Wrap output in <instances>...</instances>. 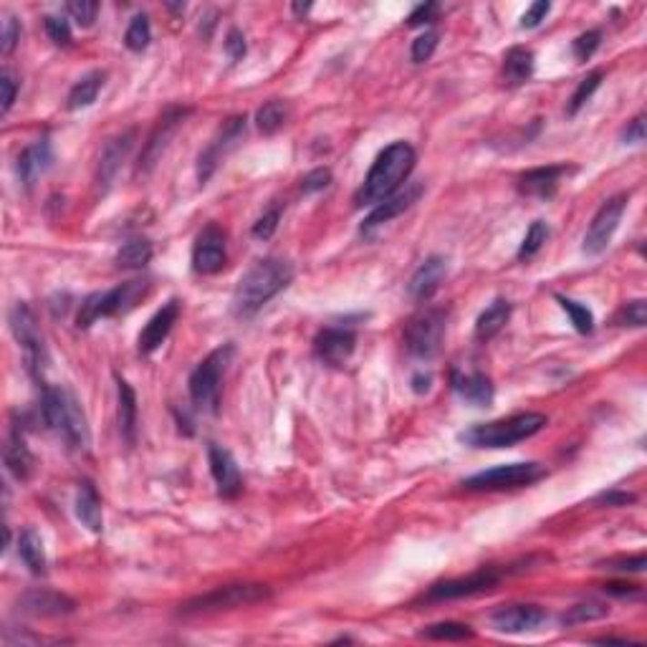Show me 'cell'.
<instances>
[{
	"label": "cell",
	"instance_id": "6da1fadb",
	"mask_svg": "<svg viewBox=\"0 0 647 647\" xmlns=\"http://www.w3.org/2000/svg\"><path fill=\"white\" fill-rule=\"evenodd\" d=\"M294 263L286 258H261L240 276L233 291V311L236 317H256L273 296H278L294 281Z\"/></svg>",
	"mask_w": 647,
	"mask_h": 647
},
{
	"label": "cell",
	"instance_id": "7a4b0ae2",
	"mask_svg": "<svg viewBox=\"0 0 647 647\" xmlns=\"http://www.w3.org/2000/svg\"><path fill=\"white\" fill-rule=\"evenodd\" d=\"M415 149L409 147L408 142H392L389 147H385L377 155L372 170L367 172L362 187L354 195L357 207L364 205L382 203L385 197L395 195L399 190V185L408 180L409 172L415 167Z\"/></svg>",
	"mask_w": 647,
	"mask_h": 647
},
{
	"label": "cell",
	"instance_id": "3957f363",
	"mask_svg": "<svg viewBox=\"0 0 647 647\" xmlns=\"http://www.w3.org/2000/svg\"><path fill=\"white\" fill-rule=\"evenodd\" d=\"M41 415L44 422L56 432L71 450H86L89 445V425L81 409L79 399L68 392L66 387L44 385L41 392Z\"/></svg>",
	"mask_w": 647,
	"mask_h": 647
},
{
	"label": "cell",
	"instance_id": "277c9868",
	"mask_svg": "<svg viewBox=\"0 0 647 647\" xmlns=\"http://www.w3.org/2000/svg\"><path fill=\"white\" fill-rule=\"evenodd\" d=\"M549 425L546 415L541 412H519L511 418H500V420L480 422L468 428L466 432H460V440L470 448H513V445L523 443L529 438H534L536 432H541Z\"/></svg>",
	"mask_w": 647,
	"mask_h": 647
},
{
	"label": "cell",
	"instance_id": "5b68a950",
	"mask_svg": "<svg viewBox=\"0 0 647 647\" xmlns=\"http://www.w3.org/2000/svg\"><path fill=\"white\" fill-rule=\"evenodd\" d=\"M149 294V281H126L122 286H114L104 294H91L84 298V304L79 308V317H76V327L79 329H89L94 321L109 317H125L132 308H136Z\"/></svg>",
	"mask_w": 647,
	"mask_h": 647
},
{
	"label": "cell",
	"instance_id": "8992f818",
	"mask_svg": "<svg viewBox=\"0 0 647 647\" xmlns=\"http://www.w3.org/2000/svg\"><path fill=\"white\" fill-rule=\"evenodd\" d=\"M230 357H233V347L223 344L216 352L207 354L190 375V399L200 412L216 415L220 408V387H223V375H226Z\"/></svg>",
	"mask_w": 647,
	"mask_h": 647
},
{
	"label": "cell",
	"instance_id": "52a82bcc",
	"mask_svg": "<svg viewBox=\"0 0 647 647\" xmlns=\"http://www.w3.org/2000/svg\"><path fill=\"white\" fill-rule=\"evenodd\" d=\"M445 327H448V311L440 307H428L418 311L405 327V349L415 359H432L440 352Z\"/></svg>",
	"mask_w": 647,
	"mask_h": 647
},
{
	"label": "cell",
	"instance_id": "ba28073f",
	"mask_svg": "<svg viewBox=\"0 0 647 647\" xmlns=\"http://www.w3.org/2000/svg\"><path fill=\"white\" fill-rule=\"evenodd\" d=\"M271 597V590L266 584H226L217 590L200 594L190 602L182 604V614H205L223 612V610H238L248 604H258Z\"/></svg>",
	"mask_w": 647,
	"mask_h": 647
},
{
	"label": "cell",
	"instance_id": "9c48e42d",
	"mask_svg": "<svg viewBox=\"0 0 647 647\" xmlns=\"http://www.w3.org/2000/svg\"><path fill=\"white\" fill-rule=\"evenodd\" d=\"M11 329L13 334H15L18 344H21L28 372H31L35 382H41V379H44L45 364H48V352H45L44 337H41V331H38L34 311H31L28 304L18 301V304L11 308Z\"/></svg>",
	"mask_w": 647,
	"mask_h": 647
},
{
	"label": "cell",
	"instance_id": "30bf717a",
	"mask_svg": "<svg viewBox=\"0 0 647 647\" xmlns=\"http://www.w3.org/2000/svg\"><path fill=\"white\" fill-rule=\"evenodd\" d=\"M546 476V468L541 463H509L496 466L489 470H480L476 476L463 480L466 490H511L531 486Z\"/></svg>",
	"mask_w": 647,
	"mask_h": 647
},
{
	"label": "cell",
	"instance_id": "8fae6325",
	"mask_svg": "<svg viewBox=\"0 0 647 647\" xmlns=\"http://www.w3.org/2000/svg\"><path fill=\"white\" fill-rule=\"evenodd\" d=\"M625 207L627 195H614L610 200H604L602 207L591 217L587 233H584L581 250H584L587 256H600V253L607 250V246L612 243L614 233H617V227H620V220L625 216Z\"/></svg>",
	"mask_w": 647,
	"mask_h": 647
},
{
	"label": "cell",
	"instance_id": "7c38bea8",
	"mask_svg": "<svg viewBox=\"0 0 647 647\" xmlns=\"http://www.w3.org/2000/svg\"><path fill=\"white\" fill-rule=\"evenodd\" d=\"M246 122H248L246 116H230L226 125L220 126V132L213 136V142L200 152V157H197V180L203 182V185L213 177V172L217 170V165L223 162L227 152L238 147V142L246 136V126H248Z\"/></svg>",
	"mask_w": 647,
	"mask_h": 647
},
{
	"label": "cell",
	"instance_id": "4fadbf2b",
	"mask_svg": "<svg viewBox=\"0 0 647 647\" xmlns=\"http://www.w3.org/2000/svg\"><path fill=\"white\" fill-rule=\"evenodd\" d=\"M187 114H190L187 106H170V109L162 112V116L157 119V125H155V129L149 132L147 142H145V149H142V155H139V165H136V170L139 172L155 170V165H157L159 157H162V152L167 149V145H170V139L175 136V132H177V129L182 126V122L187 119Z\"/></svg>",
	"mask_w": 647,
	"mask_h": 647
},
{
	"label": "cell",
	"instance_id": "5bb4252c",
	"mask_svg": "<svg viewBox=\"0 0 647 647\" xmlns=\"http://www.w3.org/2000/svg\"><path fill=\"white\" fill-rule=\"evenodd\" d=\"M500 581V571L499 569H480V571H473L468 577H460V580H448V581H438L432 584L430 591H428V602H450V600H463V597H473V594H483V591L493 590L496 584Z\"/></svg>",
	"mask_w": 647,
	"mask_h": 647
},
{
	"label": "cell",
	"instance_id": "9a60e30c",
	"mask_svg": "<svg viewBox=\"0 0 647 647\" xmlns=\"http://www.w3.org/2000/svg\"><path fill=\"white\" fill-rule=\"evenodd\" d=\"M425 193V185L422 182H409L402 190H398L395 195L385 197L382 203H377V207L367 216V220L362 223V236L364 238H372L379 227H385L387 223H392L395 217H399L405 210H409L412 205L420 200V195Z\"/></svg>",
	"mask_w": 647,
	"mask_h": 647
},
{
	"label": "cell",
	"instance_id": "2e32d148",
	"mask_svg": "<svg viewBox=\"0 0 647 647\" xmlns=\"http://www.w3.org/2000/svg\"><path fill=\"white\" fill-rule=\"evenodd\" d=\"M546 620L549 617L539 604H503V607L490 612L493 630L506 632V635H521V632L539 630Z\"/></svg>",
	"mask_w": 647,
	"mask_h": 647
},
{
	"label": "cell",
	"instance_id": "e0dca14e",
	"mask_svg": "<svg viewBox=\"0 0 647 647\" xmlns=\"http://www.w3.org/2000/svg\"><path fill=\"white\" fill-rule=\"evenodd\" d=\"M226 236L223 230L210 223L200 230V236L195 238L193 246V268L195 273L200 276H213L217 273L223 266H226Z\"/></svg>",
	"mask_w": 647,
	"mask_h": 647
},
{
	"label": "cell",
	"instance_id": "ac0fdd59",
	"mask_svg": "<svg viewBox=\"0 0 647 647\" xmlns=\"http://www.w3.org/2000/svg\"><path fill=\"white\" fill-rule=\"evenodd\" d=\"M357 344V334L352 327H327L317 334L314 339V352L324 364L341 367L349 362Z\"/></svg>",
	"mask_w": 647,
	"mask_h": 647
},
{
	"label": "cell",
	"instance_id": "d6986e66",
	"mask_svg": "<svg viewBox=\"0 0 647 647\" xmlns=\"http://www.w3.org/2000/svg\"><path fill=\"white\" fill-rule=\"evenodd\" d=\"M207 463H210V473L216 478L217 493L223 499H236L243 490V478H240L238 463L230 455V450H226L223 445L210 443L207 445Z\"/></svg>",
	"mask_w": 647,
	"mask_h": 647
},
{
	"label": "cell",
	"instance_id": "ffe728a7",
	"mask_svg": "<svg viewBox=\"0 0 647 647\" xmlns=\"http://www.w3.org/2000/svg\"><path fill=\"white\" fill-rule=\"evenodd\" d=\"M177 318H180V301H177V298H170L155 317L149 318L147 327L139 331V339H136L139 354L157 352L159 347L165 344V339L170 337V331L172 327L177 324Z\"/></svg>",
	"mask_w": 647,
	"mask_h": 647
},
{
	"label": "cell",
	"instance_id": "44dd1931",
	"mask_svg": "<svg viewBox=\"0 0 647 647\" xmlns=\"http://www.w3.org/2000/svg\"><path fill=\"white\" fill-rule=\"evenodd\" d=\"M51 167H54V147H51L48 136H41V139L31 142L18 155V162H15L18 177H21L25 187H34L35 182L41 180Z\"/></svg>",
	"mask_w": 647,
	"mask_h": 647
},
{
	"label": "cell",
	"instance_id": "7402d4cb",
	"mask_svg": "<svg viewBox=\"0 0 647 647\" xmlns=\"http://www.w3.org/2000/svg\"><path fill=\"white\" fill-rule=\"evenodd\" d=\"M132 145H135V129L114 136V139H109V142L104 145L102 159H99V170H96V187H99V193L102 195L106 193V190L112 187V182L116 180L119 167H122V162H125L126 155H129Z\"/></svg>",
	"mask_w": 647,
	"mask_h": 647
},
{
	"label": "cell",
	"instance_id": "603a6c76",
	"mask_svg": "<svg viewBox=\"0 0 647 647\" xmlns=\"http://www.w3.org/2000/svg\"><path fill=\"white\" fill-rule=\"evenodd\" d=\"M18 610L34 617H61V614H71L76 610V602L61 594V591L51 590H31L18 600Z\"/></svg>",
	"mask_w": 647,
	"mask_h": 647
},
{
	"label": "cell",
	"instance_id": "cb8c5ba5",
	"mask_svg": "<svg viewBox=\"0 0 647 647\" xmlns=\"http://www.w3.org/2000/svg\"><path fill=\"white\" fill-rule=\"evenodd\" d=\"M450 385H453L455 395L468 405H473V408H489L493 402V395H496L493 382L483 372H468L466 375V372L453 369Z\"/></svg>",
	"mask_w": 647,
	"mask_h": 647
},
{
	"label": "cell",
	"instance_id": "d4e9b609",
	"mask_svg": "<svg viewBox=\"0 0 647 647\" xmlns=\"http://www.w3.org/2000/svg\"><path fill=\"white\" fill-rule=\"evenodd\" d=\"M448 276V261L443 256H430L428 261L420 263V268L409 278V296L415 301H430L438 294V288Z\"/></svg>",
	"mask_w": 647,
	"mask_h": 647
},
{
	"label": "cell",
	"instance_id": "484cf974",
	"mask_svg": "<svg viewBox=\"0 0 647 647\" xmlns=\"http://www.w3.org/2000/svg\"><path fill=\"white\" fill-rule=\"evenodd\" d=\"M574 167H567V165H549V167H536V170L523 172L519 177V190L523 195H531V197H551L557 193L559 182L561 177H567L569 172Z\"/></svg>",
	"mask_w": 647,
	"mask_h": 647
},
{
	"label": "cell",
	"instance_id": "4316f807",
	"mask_svg": "<svg viewBox=\"0 0 647 647\" xmlns=\"http://www.w3.org/2000/svg\"><path fill=\"white\" fill-rule=\"evenodd\" d=\"M3 458H5V468H8V473H13L18 480H28V478L34 476L35 460L34 455H31V450H28L25 440H23V435L18 428H13V432L8 435Z\"/></svg>",
	"mask_w": 647,
	"mask_h": 647
},
{
	"label": "cell",
	"instance_id": "83f0119b",
	"mask_svg": "<svg viewBox=\"0 0 647 647\" xmlns=\"http://www.w3.org/2000/svg\"><path fill=\"white\" fill-rule=\"evenodd\" d=\"M76 519L94 534H99L104 529L102 499H99V493H96L91 480H84L79 493H76Z\"/></svg>",
	"mask_w": 647,
	"mask_h": 647
},
{
	"label": "cell",
	"instance_id": "f1b7e54d",
	"mask_svg": "<svg viewBox=\"0 0 647 647\" xmlns=\"http://www.w3.org/2000/svg\"><path fill=\"white\" fill-rule=\"evenodd\" d=\"M531 74H534V51L523 45L509 48V54L503 56V81L509 86H521L531 79Z\"/></svg>",
	"mask_w": 647,
	"mask_h": 647
},
{
	"label": "cell",
	"instance_id": "f546056e",
	"mask_svg": "<svg viewBox=\"0 0 647 647\" xmlns=\"http://www.w3.org/2000/svg\"><path fill=\"white\" fill-rule=\"evenodd\" d=\"M511 318V301L509 298H496L476 321V339L490 341Z\"/></svg>",
	"mask_w": 647,
	"mask_h": 647
},
{
	"label": "cell",
	"instance_id": "4dcf8cb0",
	"mask_svg": "<svg viewBox=\"0 0 647 647\" xmlns=\"http://www.w3.org/2000/svg\"><path fill=\"white\" fill-rule=\"evenodd\" d=\"M116 395H119V432L125 443L132 445L136 432V395L132 385L122 377H116Z\"/></svg>",
	"mask_w": 647,
	"mask_h": 647
},
{
	"label": "cell",
	"instance_id": "1f68e13d",
	"mask_svg": "<svg viewBox=\"0 0 647 647\" xmlns=\"http://www.w3.org/2000/svg\"><path fill=\"white\" fill-rule=\"evenodd\" d=\"M104 79H106L104 71H91L84 79L76 81L71 86V91H68V109L76 112V109H86V106L96 102V96H99V91L104 86Z\"/></svg>",
	"mask_w": 647,
	"mask_h": 647
},
{
	"label": "cell",
	"instance_id": "d6a6232c",
	"mask_svg": "<svg viewBox=\"0 0 647 647\" xmlns=\"http://www.w3.org/2000/svg\"><path fill=\"white\" fill-rule=\"evenodd\" d=\"M18 554H21L23 564L31 569L34 574H45V549L41 534L25 526L18 536Z\"/></svg>",
	"mask_w": 647,
	"mask_h": 647
},
{
	"label": "cell",
	"instance_id": "836d02e7",
	"mask_svg": "<svg viewBox=\"0 0 647 647\" xmlns=\"http://www.w3.org/2000/svg\"><path fill=\"white\" fill-rule=\"evenodd\" d=\"M152 243L147 238H129L116 250V266L119 268H145L152 261Z\"/></svg>",
	"mask_w": 647,
	"mask_h": 647
},
{
	"label": "cell",
	"instance_id": "e575fe53",
	"mask_svg": "<svg viewBox=\"0 0 647 647\" xmlns=\"http://www.w3.org/2000/svg\"><path fill=\"white\" fill-rule=\"evenodd\" d=\"M610 614V607L604 602H597V600H590V602H580L574 607H569L567 612L561 614V625L571 627V625H584V622H594V620H602Z\"/></svg>",
	"mask_w": 647,
	"mask_h": 647
},
{
	"label": "cell",
	"instance_id": "d590c367",
	"mask_svg": "<svg viewBox=\"0 0 647 647\" xmlns=\"http://www.w3.org/2000/svg\"><path fill=\"white\" fill-rule=\"evenodd\" d=\"M286 119H288V104L278 102V99L266 102L261 109H258V114H256V125H258L263 135L278 132V129L286 125Z\"/></svg>",
	"mask_w": 647,
	"mask_h": 647
},
{
	"label": "cell",
	"instance_id": "8d00e7d4",
	"mask_svg": "<svg viewBox=\"0 0 647 647\" xmlns=\"http://www.w3.org/2000/svg\"><path fill=\"white\" fill-rule=\"evenodd\" d=\"M149 41H152V25H149V18L145 15V13H136L135 18H132V23H129V28H126L125 45L129 48V51H135V54H142V51L149 45Z\"/></svg>",
	"mask_w": 647,
	"mask_h": 647
},
{
	"label": "cell",
	"instance_id": "74e56055",
	"mask_svg": "<svg viewBox=\"0 0 647 647\" xmlns=\"http://www.w3.org/2000/svg\"><path fill=\"white\" fill-rule=\"evenodd\" d=\"M546 240H549V226H546L544 220H534V223L529 226V230H526V236H523V240H521V248H519V261H529V258H534L536 253L544 248Z\"/></svg>",
	"mask_w": 647,
	"mask_h": 647
},
{
	"label": "cell",
	"instance_id": "f35d334b",
	"mask_svg": "<svg viewBox=\"0 0 647 647\" xmlns=\"http://www.w3.org/2000/svg\"><path fill=\"white\" fill-rule=\"evenodd\" d=\"M557 301L559 307L567 311L571 324H574V329L580 331V334H591V331H594V314H591L584 304L574 301V298H567V296H557Z\"/></svg>",
	"mask_w": 647,
	"mask_h": 647
},
{
	"label": "cell",
	"instance_id": "ab89813d",
	"mask_svg": "<svg viewBox=\"0 0 647 647\" xmlns=\"http://www.w3.org/2000/svg\"><path fill=\"white\" fill-rule=\"evenodd\" d=\"M422 637L428 640H445V642H458V640H470L473 630L463 622H438L430 625L428 630H422Z\"/></svg>",
	"mask_w": 647,
	"mask_h": 647
},
{
	"label": "cell",
	"instance_id": "60d3db41",
	"mask_svg": "<svg viewBox=\"0 0 647 647\" xmlns=\"http://www.w3.org/2000/svg\"><path fill=\"white\" fill-rule=\"evenodd\" d=\"M600 84H602V71H591L590 76H584V79L580 81V86L571 94V99H569L567 114L574 116V114L580 112L581 106L591 99V94L600 89Z\"/></svg>",
	"mask_w": 647,
	"mask_h": 647
},
{
	"label": "cell",
	"instance_id": "b9f144b4",
	"mask_svg": "<svg viewBox=\"0 0 647 647\" xmlns=\"http://www.w3.org/2000/svg\"><path fill=\"white\" fill-rule=\"evenodd\" d=\"M44 28H45V35H48L56 45H61V48H68L71 41H74L71 25H68L66 18H61V15H45Z\"/></svg>",
	"mask_w": 647,
	"mask_h": 647
},
{
	"label": "cell",
	"instance_id": "7bdbcfd3",
	"mask_svg": "<svg viewBox=\"0 0 647 647\" xmlns=\"http://www.w3.org/2000/svg\"><path fill=\"white\" fill-rule=\"evenodd\" d=\"M66 13L79 23L81 28H89L96 21L99 3H94V0H71V3H66Z\"/></svg>",
	"mask_w": 647,
	"mask_h": 647
},
{
	"label": "cell",
	"instance_id": "ee69618b",
	"mask_svg": "<svg viewBox=\"0 0 647 647\" xmlns=\"http://www.w3.org/2000/svg\"><path fill=\"white\" fill-rule=\"evenodd\" d=\"M647 321V307L642 298H635V301H627L625 307L620 308V314H617V324H622V327H645Z\"/></svg>",
	"mask_w": 647,
	"mask_h": 647
},
{
	"label": "cell",
	"instance_id": "f6af8a7d",
	"mask_svg": "<svg viewBox=\"0 0 647 647\" xmlns=\"http://www.w3.org/2000/svg\"><path fill=\"white\" fill-rule=\"evenodd\" d=\"M438 38H440V35L435 34V31H425L422 35H418V38L412 41V48H409L412 61H415V64H425V61H430V56L435 54V48H438Z\"/></svg>",
	"mask_w": 647,
	"mask_h": 647
},
{
	"label": "cell",
	"instance_id": "bcb514c9",
	"mask_svg": "<svg viewBox=\"0 0 647 647\" xmlns=\"http://www.w3.org/2000/svg\"><path fill=\"white\" fill-rule=\"evenodd\" d=\"M600 41H602V34H600V31H587V34L574 38L571 54H574L577 61H590V58L594 56V51L600 48Z\"/></svg>",
	"mask_w": 647,
	"mask_h": 647
},
{
	"label": "cell",
	"instance_id": "7dc6e473",
	"mask_svg": "<svg viewBox=\"0 0 647 647\" xmlns=\"http://www.w3.org/2000/svg\"><path fill=\"white\" fill-rule=\"evenodd\" d=\"M278 220H281V207L276 205V207H271V210H266L256 223H253V238L256 240H268L276 233V227H278Z\"/></svg>",
	"mask_w": 647,
	"mask_h": 647
},
{
	"label": "cell",
	"instance_id": "c3c4849f",
	"mask_svg": "<svg viewBox=\"0 0 647 647\" xmlns=\"http://www.w3.org/2000/svg\"><path fill=\"white\" fill-rule=\"evenodd\" d=\"M18 41H21V23L15 21L13 15H5V21H3V35H0V51H3V56L13 54V48H15Z\"/></svg>",
	"mask_w": 647,
	"mask_h": 647
},
{
	"label": "cell",
	"instance_id": "681fc988",
	"mask_svg": "<svg viewBox=\"0 0 647 647\" xmlns=\"http://www.w3.org/2000/svg\"><path fill=\"white\" fill-rule=\"evenodd\" d=\"M331 185V170H327V167H317V170H311L301 180V190H304V195H311V193H318V190H324V187H329Z\"/></svg>",
	"mask_w": 647,
	"mask_h": 647
},
{
	"label": "cell",
	"instance_id": "f907efd6",
	"mask_svg": "<svg viewBox=\"0 0 647 647\" xmlns=\"http://www.w3.org/2000/svg\"><path fill=\"white\" fill-rule=\"evenodd\" d=\"M0 89H3V99H0V114L11 112L13 102H15V94H18V81L13 79L8 71L0 74Z\"/></svg>",
	"mask_w": 647,
	"mask_h": 647
},
{
	"label": "cell",
	"instance_id": "816d5d0a",
	"mask_svg": "<svg viewBox=\"0 0 647 647\" xmlns=\"http://www.w3.org/2000/svg\"><path fill=\"white\" fill-rule=\"evenodd\" d=\"M549 11H551V3H546V0L534 3V5L521 15V28H536V25H541V21H546Z\"/></svg>",
	"mask_w": 647,
	"mask_h": 647
},
{
	"label": "cell",
	"instance_id": "f5cc1de1",
	"mask_svg": "<svg viewBox=\"0 0 647 647\" xmlns=\"http://www.w3.org/2000/svg\"><path fill=\"white\" fill-rule=\"evenodd\" d=\"M226 51L233 61H240V58L246 56V35L240 34L238 28H230V31H227Z\"/></svg>",
	"mask_w": 647,
	"mask_h": 647
},
{
	"label": "cell",
	"instance_id": "db71d44e",
	"mask_svg": "<svg viewBox=\"0 0 647 647\" xmlns=\"http://www.w3.org/2000/svg\"><path fill=\"white\" fill-rule=\"evenodd\" d=\"M622 142H625V145H640V142H645V116H642V114L635 116V119L625 126Z\"/></svg>",
	"mask_w": 647,
	"mask_h": 647
},
{
	"label": "cell",
	"instance_id": "11a10c76",
	"mask_svg": "<svg viewBox=\"0 0 647 647\" xmlns=\"http://www.w3.org/2000/svg\"><path fill=\"white\" fill-rule=\"evenodd\" d=\"M435 13H438V3H422V5H418L415 11L409 13L408 25H425V23H430L435 18Z\"/></svg>",
	"mask_w": 647,
	"mask_h": 647
},
{
	"label": "cell",
	"instance_id": "9f6ffc18",
	"mask_svg": "<svg viewBox=\"0 0 647 647\" xmlns=\"http://www.w3.org/2000/svg\"><path fill=\"white\" fill-rule=\"evenodd\" d=\"M647 567V559L640 554V557L632 559H617V561H607L604 569H617V571H642Z\"/></svg>",
	"mask_w": 647,
	"mask_h": 647
},
{
	"label": "cell",
	"instance_id": "6f0895ef",
	"mask_svg": "<svg viewBox=\"0 0 647 647\" xmlns=\"http://www.w3.org/2000/svg\"><path fill=\"white\" fill-rule=\"evenodd\" d=\"M597 503H607V506H627V503H635V496L632 493H625V490H610V493H602Z\"/></svg>",
	"mask_w": 647,
	"mask_h": 647
},
{
	"label": "cell",
	"instance_id": "680465c9",
	"mask_svg": "<svg viewBox=\"0 0 647 647\" xmlns=\"http://www.w3.org/2000/svg\"><path fill=\"white\" fill-rule=\"evenodd\" d=\"M430 382H432L430 375H422V372H418V375L412 377V389H415L418 395H422V392H428V389H430Z\"/></svg>",
	"mask_w": 647,
	"mask_h": 647
},
{
	"label": "cell",
	"instance_id": "91938a15",
	"mask_svg": "<svg viewBox=\"0 0 647 647\" xmlns=\"http://www.w3.org/2000/svg\"><path fill=\"white\" fill-rule=\"evenodd\" d=\"M604 590L610 591V594H620V597H625V594H637V591H640L635 584H617V581H614V584H607Z\"/></svg>",
	"mask_w": 647,
	"mask_h": 647
},
{
	"label": "cell",
	"instance_id": "94428289",
	"mask_svg": "<svg viewBox=\"0 0 647 647\" xmlns=\"http://www.w3.org/2000/svg\"><path fill=\"white\" fill-rule=\"evenodd\" d=\"M291 8H294L296 15H307V13L311 11V3H294Z\"/></svg>",
	"mask_w": 647,
	"mask_h": 647
}]
</instances>
